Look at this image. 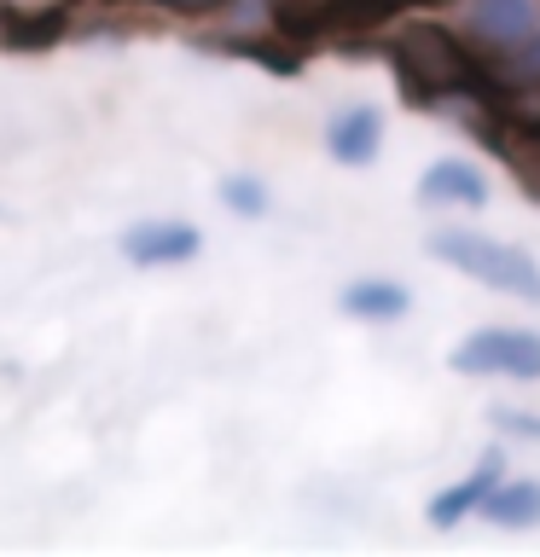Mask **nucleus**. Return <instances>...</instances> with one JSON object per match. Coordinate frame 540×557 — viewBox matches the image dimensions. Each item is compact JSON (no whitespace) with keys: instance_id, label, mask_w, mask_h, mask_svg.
I'll return each mask as SVG.
<instances>
[{"instance_id":"nucleus-10","label":"nucleus","mask_w":540,"mask_h":557,"mask_svg":"<svg viewBox=\"0 0 540 557\" xmlns=\"http://www.w3.org/2000/svg\"><path fill=\"white\" fill-rule=\"evenodd\" d=\"M343 313H355V320H401V313L413 308V296H407V285H395V278H355L343 296Z\"/></svg>"},{"instance_id":"nucleus-18","label":"nucleus","mask_w":540,"mask_h":557,"mask_svg":"<svg viewBox=\"0 0 540 557\" xmlns=\"http://www.w3.org/2000/svg\"><path fill=\"white\" fill-rule=\"evenodd\" d=\"M418 7H442V0H418Z\"/></svg>"},{"instance_id":"nucleus-17","label":"nucleus","mask_w":540,"mask_h":557,"mask_svg":"<svg viewBox=\"0 0 540 557\" xmlns=\"http://www.w3.org/2000/svg\"><path fill=\"white\" fill-rule=\"evenodd\" d=\"M517 52H523V47H517ZM517 70H523V76H535V82H540V29H535V47L523 52V64H517Z\"/></svg>"},{"instance_id":"nucleus-5","label":"nucleus","mask_w":540,"mask_h":557,"mask_svg":"<svg viewBox=\"0 0 540 557\" xmlns=\"http://www.w3.org/2000/svg\"><path fill=\"white\" fill-rule=\"evenodd\" d=\"M198 226L192 221H139L122 233V256L139 261V268H174V261L198 256Z\"/></svg>"},{"instance_id":"nucleus-11","label":"nucleus","mask_w":540,"mask_h":557,"mask_svg":"<svg viewBox=\"0 0 540 557\" xmlns=\"http://www.w3.org/2000/svg\"><path fill=\"white\" fill-rule=\"evenodd\" d=\"M482 517L500 522V529H535L540 522V482L535 476H517V482H494V494L482 499Z\"/></svg>"},{"instance_id":"nucleus-1","label":"nucleus","mask_w":540,"mask_h":557,"mask_svg":"<svg viewBox=\"0 0 540 557\" xmlns=\"http://www.w3.org/2000/svg\"><path fill=\"white\" fill-rule=\"evenodd\" d=\"M390 64L413 104H442L477 87V64L465 59V47L442 24H401L390 41Z\"/></svg>"},{"instance_id":"nucleus-9","label":"nucleus","mask_w":540,"mask_h":557,"mask_svg":"<svg viewBox=\"0 0 540 557\" xmlns=\"http://www.w3.org/2000/svg\"><path fill=\"white\" fill-rule=\"evenodd\" d=\"M488 146L505 157V169L517 174V186L540 203V128H523V122H488L482 116Z\"/></svg>"},{"instance_id":"nucleus-4","label":"nucleus","mask_w":540,"mask_h":557,"mask_svg":"<svg viewBox=\"0 0 540 557\" xmlns=\"http://www.w3.org/2000/svg\"><path fill=\"white\" fill-rule=\"evenodd\" d=\"M465 24L482 47L517 52V47H529L535 29H540V0H470Z\"/></svg>"},{"instance_id":"nucleus-12","label":"nucleus","mask_w":540,"mask_h":557,"mask_svg":"<svg viewBox=\"0 0 540 557\" xmlns=\"http://www.w3.org/2000/svg\"><path fill=\"white\" fill-rule=\"evenodd\" d=\"M64 24H70V7H41V12H0V35H7V47L12 52H41V47H52L64 35Z\"/></svg>"},{"instance_id":"nucleus-2","label":"nucleus","mask_w":540,"mask_h":557,"mask_svg":"<svg viewBox=\"0 0 540 557\" xmlns=\"http://www.w3.org/2000/svg\"><path fill=\"white\" fill-rule=\"evenodd\" d=\"M425 250L435 261H447V268H459L465 278L488 285V290H505V296H517V302H540V268H535L529 250H517V244L470 233V226H442V233L425 238Z\"/></svg>"},{"instance_id":"nucleus-14","label":"nucleus","mask_w":540,"mask_h":557,"mask_svg":"<svg viewBox=\"0 0 540 557\" xmlns=\"http://www.w3.org/2000/svg\"><path fill=\"white\" fill-rule=\"evenodd\" d=\"M221 203L233 209V215H268V186L250 181V174H233V181L221 186Z\"/></svg>"},{"instance_id":"nucleus-8","label":"nucleus","mask_w":540,"mask_h":557,"mask_svg":"<svg viewBox=\"0 0 540 557\" xmlns=\"http://www.w3.org/2000/svg\"><path fill=\"white\" fill-rule=\"evenodd\" d=\"M418 203H459V209H482L488 203V174L465 157H442L418 174Z\"/></svg>"},{"instance_id":"nucleus-6","label":"nucleus","mask_w":540,"mask_h":557,"mask_svg":"<svg viewBox=\"0 0 540 557\" xmlns=\"http://www.w3.org/2000/svg\"><path fill=\"white\" fill-rule=\"evenodd\" d=\"M505 476V453H488V459L470 470V476H459L453 487H442V494L430 499V529H459V522L470 517V511H482V499L494 494V482Z\"/></svg>"},{"instance_id":"nucleus-16","label":"nucleus","mask_w":540,"mask_h":557,"mask_svg":"<svg viewBox=\"0 0 540 557\" xmlns=\"http://www.w3.org/2000/svg\"><path fill=\"white\" fill-rule=\"evenodd\" d=\"M151 7H163V12H216V7H226V0H151Z\"/></svg>"},{"instance_id":"nucleus-15","label":"nucleus","mask_w":540,"mask_h":557,"mask_svg":"<svg viewBox=\"0 0 540 557\" xmlns=\"http://www.w3.org/2000/svg\"><path fill=\"white\" fill-rule=\"evenodd\" d=\"M494 430L517 435V442H540V412H523V407H494Z\"/></svg>"},{"instance_id":"nucleus-13","label":"nucleus","mask_w":540,"mask_h":557,"mask_svg":"<svg viewBox=\"0 0 540 557\" xmlns=\"http://www.w3.org/2000/svg\"><path fill=\"white\" fill-rule=\"evenodd\" d=\"M268 12L285 35H314L343 12V0H268Z\"/></svg>"},{"instance_id":"nucleus-7","label":"nucleus","mask_w":540,"mask_h":557,"mask_svg":"<svg viewBox=\"0 0 540 557\" xmlns=\"http://www.w3.org/2000/svg\"><path fill=\"white\" fill-rule=\"evenodd\" d=\"M383 146V116L378 104H348V111H338L326 122V151L338 157V163L348 169H366Z\"/></svg>"},{"instance_id":"nucleus-3","label":"nucleus","mask_w":540,"mask_h":557,"mask_svg":"<svg viewBox=\"0 0 540 557\" xmlns=\"http://www.w3.org/2000/svg\"><path fill=\"white\" fill-rule=\"evenodd\" d=\"M453 372H459V377H517V383H535L540 377V337H535V331H512V325L470 331V337L453 348Z\"/></svg>"}]
</instances>
